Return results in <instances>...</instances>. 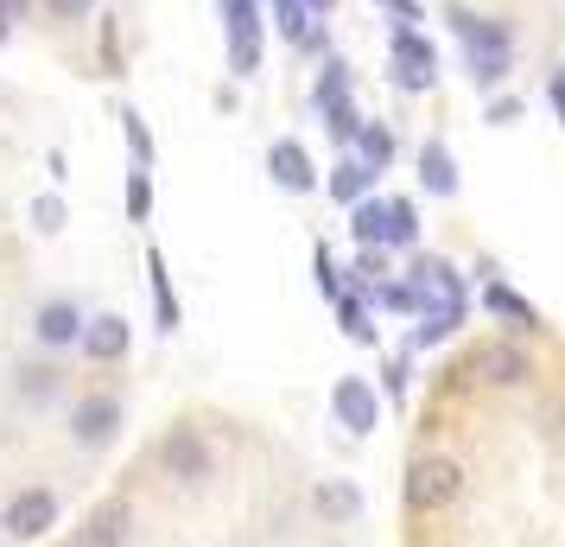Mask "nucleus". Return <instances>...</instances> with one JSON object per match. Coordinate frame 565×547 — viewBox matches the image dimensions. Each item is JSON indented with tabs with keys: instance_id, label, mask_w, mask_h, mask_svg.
<instances>
[{
	"instance_id": "nucleus-19",
	"label": "nucleus",
	"mask_w": 565,
	"mask_h": 547,
	"mask_svg": "<svg viewBox=\"0 0 565 547\" xmlns=\"http://www.w3.org/2000/svg\"><path fill=\"white\" fill-rule=\"evenodd\" d=\"M369 185H375V172H369L362 159H343V166L331 172V198H337V204H356Z\"/></svg>"
},
{
	"instance_id": "nucleus-18",
	"label": "nucleus",
	"mask_w": 565,
	"mask_h": 547,
	"mask_svg": "<svg viewBox=\"0 0 565 547\" xmlns=\"http://www.w3.org/2000/svg\"><path fill=\"white\" fill-rule=\"evenodd\" d=\"M350 235L375 249V242L387 235V204H375V198H356V210H350Z\"/></svg>"
},
{
	"instance_id": "nucleus-17",
	"label": "nucleus",
	"mask_w": 565,
	"mask_h": 547,
	"mask_svg": "<svg viewBox=\"0 0 565 547\" xmlns=\"http://www.w3.org/2000/svg\"><path fill=\"white\" fill-rule=\"evenodd\" d=\"M356 159L369 166V172H382L387 159H394V134L375 128V122H362V128H356Z\"/></svg>"
},
{
	"instance_id": "nucleus-9",
	"label": "nucleus",
	"mask_w": 565,
	"mask_h": 547,
	"mask_svg": "<svg viewBox=\"0 0 565 547\" xmlns=\"http://www.w3.org/2000/svg\"><path fill=\"white\" fill-rule=\"evenodd\" d=\"M470 376H483L489 389H514V382H527V376H534V364H527L514 344H483V350L470 357Z\"/></svg>"
},
{
	"instance_id": "nucleus-30",
	"label": "nucleus",
	"mask_w": 565,
	"mask_h": 547,
	"mask_svg": "<svg viewBox=\"0 0 565 547\" xmlns=\"http://www.w3.org/2000/svg\"><path fill=\"white\" fill-rule=\"evenodd\" d=\"M324 122H331V134H337V140H356V128H362L356 103H337V108H324Z\"/></svg>"
},
{
	"instance_id": "nucleus-32",
	"label": "nucleus",
	"mask_w": 565,
	"mask_h": 547,
	"mask_svg": "<svg viewBox=\"0 0 565 547\" xmlns=\"http://www.w3.org/2000/svg\"><path fill=\"white\" fill-rule=\"evenodd\" d=\"M26 7H32V0H0V20L13 27V20H26Z\"/></svg>"
},
{
	"instance_id": "nucleus-10",
	"label": "nucleus",
	"mask_w": 565,
	"mask_h": 547,
	"mask_svg": "<svg viewBox=\"0 0 565 547\" xmlns=\"http://www.w3.org/2000/svg\"><path fill=\"white\" fill-rule=\"evenodd\" d=\"M83 357L89 364H121L128 357V318L121 313H103V318H83Z\"/></svg>"
},
{
	"instance_id": "nucleus-15",
	"label": "nucleus",
	"mask_w": 565,
	"mask_h": 547,
	"mask_svg": "<svg viewBox=\"0 0 565 547\" xmlns=\"http://www.w3.org/2000/svg\"><path fill=\"white\" fill-rule=\"evenodd\" d=\"M419 179H426V191H438V198L458 191V166L445 154V140H426V147H419Z\"/></svg>"
},
{
	"instance_id": "nucleus-4",
	"label": "nucleus",
	"mask_w": 565,
	"mask_h": 547,
	"mask_svg": "<svg viewBox=\"0 0 565 547\" xmlns=\"http://www.w3.org/2000/svg\"><path fill=\"white\" fill-rule=\"evenodd\" d=\"M115 433H121V401H115V395H83L77 408H71V440H77L83 452L115 445Z\"/></svg>"
},
{
	"instance_id": "nucleus-6",
	"label": "nucleus",
	"mask_w": 565,
	"mask_h": 547,
	"mask_svg": "<svg viewBox=\"0 0 565 547\" xmlns=\"http://www.w3.org/2000/svg\"><path fill=\"white\" fill-rule=\"evenodd\" d=\"M128 522H134L128 503H121V496H103V503L83 516V528L71 535V547H128Z\"/></svg>"
},
{
	"instance_id": "nucleus-7",
	"label": "nucleus",
	"mask_w": 565,
	"mask_h": 547,
	"mask_svg": "<svg viewBox=\"0 0 565 547\" xmlns=\"http://www.w3.org/2000/svg\"><path fill=\"white\" fill-rule=\"evenodd\" d=\"M433 77H438L433 45H426L413 27H401L394 32V83H401V90H433Z\"/></svg>"
},
{
	"instance_id": "nucleus-21",
	"label": "nucleus",
	"mask_w": 565,
	"mask_h": 547,
	"mask_svg": "<svg viewBox=\"0 0 565 547\" xmlns=\"http://www.w3.org/2000/svg\"><path fill=\"white\" fill-rule=\"evenodd\" d=\"M463 318V306H438V313H419V332H413V344H438L451 338V325Z\"/></svg>"
},
{
	"instance_id": "nucleus-33",
	"label": "nucleus",
	"mask_w": 565,
	"mask_h": 547,
	"mask_svg": "<svg viewBox=\"0 0 565 547\" xmlns=\"http://www.w3.org/2000/svg\"><path fill=\"white\" fill-rule=\"evenodd\" d=\"M299 7H306V20H318V13H331L337 0H299Z\"/></svg>"
},
{
	"instance_id": "nucleus-11",
	"label": "nucleus",
	"mask_w": 565,
	"mask_h": 547,
	"mask_svg": "<svg viewBox=\"0 0 565 547\" xmlns=\"http://www.w3.org/2000/svg\"><path fill=\"white\" fill-rule=\"evenodd\" d=\"M267 172H274L280 191H311V185H318V166H311V154L299 140H274V147H267Z\"/></svg>"
},
{
	"instance_id": "nucleus-25",
	"label": "nucleus",
	"mask_w": 565,
	"mask_h": 547,
	"mask_svg": "<svg viewBox=\"0 0 565 547\" xmlns=\"http://www.w3.org/2000/svg\"><path fill=\"white\" fill-rule=\"evenodd\" d=\"M64 389V376H57V369H20V395H26V401H52V395Z\"/></svg>"
},
{
	"instance_id": "nucleus-5",
	"label": "nucleus",
	"mask_w": 565,
	"mask_h": 547,
	"mask_svg": "<svg viewBox=\"0 0 565 547\" xmlns=\"http://www.w3.org/2000/svg\"><path fill=\"white\" fill-rule=\"evenodd\" d=\"M223 20H230V71L235 77H255L260 71V7L255 0H223Z\"/></svg>"
},
{
	"instance_id": "nucleus-13",
	"label": "nucleus",
	"mask_w": 565,
	"mask_h": 547,
	"mask_svg": "<svg viewBox=\"0 0 565 547\" xmlns=\"http://www.w3.org/2000/svg\"><path fill=\"white\" fill-rule=\"evenodd\" d=\"M311 503H318V516L324 522H356L362 516V491L356 484H337V477H324V484L311 491Z\"/></svg>"
},
{
	"instance_id": "nucleus-2",
	"label": "nucleus",
	"mask_w": 565,
	"mask_h": 547,
	"mask_svg": "<svg viewBox=\"0 0 565 547\" xmlns=\"http://www.w3.org/2000/svg\"><path fill=\"white\" fill-rule=\"evenodd\" d=\"M458 496H463V465L458 459L426 452V459H413L407 465V503L413 509H451Z\"/></svg>"
},
{
	"instance_id": "nucleus-27",
	"label": "nucleus",
	"mask_w": 565,
	"mask_h": 547,
	"mask_svg": "<svg viewBox=\"0 0 565 547\" xmlns=\"http://www.w3.org/2000/svg\"><path fill=\"white\" fill-rule=\"evenodd\" d=\"M337 318H343V332L356 344H375V325H369V313H362V299H337Z\"/></svg>"
},
{
	"instance_id": "nucleus-12",
	"label": "nucleus",
	"mask_w": 565,
	"mask_h": 547,
	"mask_svg": "<svg viewBox=\"0 0 565 547\" xmlns=\"http://www.w3.org/2000/svg\"><path fill=\"white\" fill-rule=\"evenodd\" d=\"M32 338L45 344V350H64V344L83 338V313L71 306V299H45L39 318H32Z\"/></svg>"
},
{
	"instance_id": "nucleus-8",
	"label": "nucleus",
	"mask_w": 565,
	"mask_h": 547,
	"mask_svg": "<svg viewBox=\"0 0 565 547\" xmlns=\"http://www.w3.org/2000/svg\"><path fill=\"white\" fill-rule=\"evenodd\" d=\"M331 408H337V420H343L350 433H375V420H382V401H375V389H369L362 376H343V382H337Z\"/></svg>"
},
{
	"instance_id": "nucleus-1",
	"label": "nucleus",
	"mask_w": 565,
	"mask_h": 547,
	"mask_svg": "<svg viewBox=\"0 0 565 547\" xmlns=\"http://www.w3.org/2000/svg\"><path fill=\"white\" fill-rule=\"evenodd\" d=\"M159 471H166L172 484H184V491H198V484L216 477V452H210V440L198 427H172V433L159 440Z\"/></svg>"
},
{
	"instance_id": "nucleus-35",
	"label": "nucleus",
	"mask_w": 565,
	"mask_h": 547,
	"mask_svg": "<svg viewBox=\"0 0 565 547\" xmlns=\"http://www.w3.org/2000/svg\"><path fill=\"white\" fill-rule=\"evenodd\" d=\"M0 45H7V20H0Z\"/></svg>"
},
{
	"instance_id": "nucleus-14",
	"label": "nucleus",
	"mask_w": 565,
	"mask_h": 547,
	"mask_svg": "<svg viewBox=\"0 0 565 547\" xmlns=\"http://www.w3.org/2000/svg\"><path fill=\"white\" fill-rule=\"evenodd\" d=\"M147 287H153V306H159V332H179V293H172V274H166L159 249H147Z\"/></svg>"
},
{
	"instance_id": "nucleus-22",
	"label": "nucleus",
	"mask_w": 565,
	"mask_h": 547,
	"mask_svg": "<svg viewBox=\"0 0 565 547\" xmlns=\"http://www.w3.org/2000/svg\"><path fill=\"white\" fill-rule=\"evenodd\" d=\"M121 134H128V147H134V166L147 172V166H153V134H147V122H140L134 108H121Z\"/></svg>"
},
{
	"instance_id": "nucleus-34",
	"label": "nucleus",
	"mask_w": 565,
	"mask_h": 547,
	"mask_svg": "<svg viewBox=\"0 0 565 547\" xmlns=\"http://www.w3.org/2000/svg\"><path fill=\"white\" fill-rule=\"evenodd\" d=\"M553 108H559V122H565V71L553 77Z\"/></svg>"
},
{
	"instance_id": "nucleus-29",
	"label": "nucleus",
	"mask_w": 565,
	"mask_h": 547,
	"mask_svg": "<svg viewBox=\"0 0 565 547\" xmlns=\"http://www.w3.org/2000/svg\"><path fill=\"white\" fill-rule=\"evenodd\" d=\"M32 230H39V235L64 230V198H39V204H32Z\"/></svg>"
},
{
	"instance_id": "nucleus-23",
	"label": "nucleus",
	"mask_w": 565,
	"mask_h": 547,
	"mask_svg": "<svg viewBox=\"0 0 565 547\" xmlns=\"http://www.w3.org/2000/svg\"><path fill=\"white\" fill-rule=\"evenodd\" d=\"M128 217H134V223H147V217H153V172H140V166L128 172Z\"/></svg>"
},
{
	"instance_id": "nucleus-31",
	"label": "nucleus",
	"mask_w": 565,
	"mask_h": 547,
	"mask_svg": "<svg viewBox=\"0 0 565 547\" xmlns=\"http://www.w3.org/2000/svg\"><path fill=\"white\" fill-rule=\"evenodd\" d=\"M45 13H52V20H89L96 0H45Z\"/></svg>"
},
{
	"instance_id": "nucleus-28",
	"label": "nucleus",
	"mask_w": 565,
	"mask_h": 547,
	"mask_svg": "<svg viewBox=\"0 0 565 547\" xmlns=\"http://www.w3.org/2000/svg\"><path fill=\"white\" fill-rule=\"evenodd\" d=\"M470 77L477 83H502L509 77V52H470Z\"/></svg>"
},
{
	"instance_id": "nucleus-20",
	"label": "nucleus",
	"mask_w": 565,
	"mask_h": 547,
	"mask_svg": "<svg viewBox=\"0 0 565 547\" xmlns=\"http://www.w3.org/2000/svg\"><path fill=\"white\" fill-rule=\"evenodd\" d=\"M413 235H419V217H413V204H407V198H394V204H387V235H382V242H394V249H407Z\"/></svg>"
},
{
	"instance_id": "nucleus-24",
	"label": "nucleus",
	"mask_w": 565,
	"mask_h": 547,
	"mask_svg": "<svg viewBox=\"0 0 565 547\" xmlns=\"http://www.w3.org/2000/svg\"><path fill=\"white\" fill-rule=\"evenodd\" d=\"M483 306H489V313H502V318H514V325H540L534 306H527V299H514L509 287H489V293H483Z\"/></svg>"
},
{
	"instance_id": "nucleus-26",
	"label": "nucleus",
	"mask_w": 565,
	"mask_h": 547,
	"mask_svg": "<svg viewBox=\"0 0 565 547\" xmlns=\"http://www.w3.org/2000/svg\"><path fill=\"white\" fill-rule=\"evenodd\" d=\"M350 103V71L343 64H324V77H318V108H337Z\"/></svg>"
},
{
	"instance_id": "nucleus-16",
	"label": "nucleus",
	"mask_w": 565,
	"mask_h": 547,
	"mask_svg": "<svg viewBox=\"0 0 565 547\" xmlns=\"http://www.w3.org/2000/svg\"><path fill=\"white\" fill-rule=\"evenodd\" d=\"M451 27H458V39L470 45V52H509V32L477 20V13H463V7H451Z\"/></svg>"
},
{
	"instance_id": "nucleus-3",
	"label": "nucleus",
	"mask_w": 565,
	"mask_h": 547,
	"mask_svg": "<svg viewBox=\"0 0 565 547\" xmlns=\"http://www.w3.org/2000/svg\"><path fill=\"white\" fill-rule=\"evenodd\" d=\"M52 522H57V491L26 484V491H13V503H7L0 528H7L13 541H39V535H52Z\"/></svg>"
}]
</instances>
